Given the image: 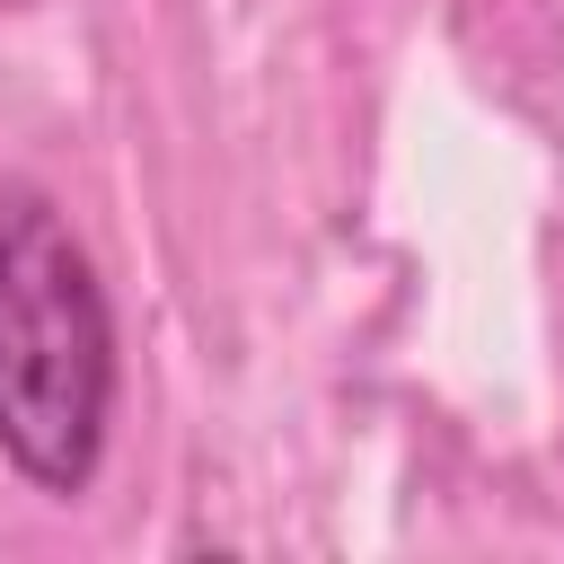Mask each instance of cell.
<instances>
[{"mask_svg": "<svg viewBox=\"0 0 564 564\" xmlns=\"http://www.w3.org/2000/svg\"><path fill=\"white\" fill-rule=\"evenodd\" d=\"M115 423V308L70 220L0 185V458L35 494H88Z\"/></svg>", "mask_w": 564, "mask_h": 564, "instance_id": "1", "label": "cell"}]
</instances>
